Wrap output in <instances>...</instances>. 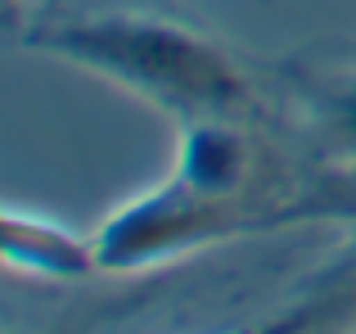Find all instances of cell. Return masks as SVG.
Here are the masks:
<instances>
[{"instance_id":"obj_3","label":"cell","mask_w":356,"mask_h":334,"mask_svg":"<svg viewBox=\"0 0 356 334\" xmlns=\"http://www.w3.org/2000/svg\"><path fill=\"white\" fill-rule=\"evenodd\" d=\"M9 262L50 276H77L86 271V262H95V248L72 244L50 226H27L23 217H9Z\"/></svg>"},{"instance_id":"obj_2","label":"cell","mask_w":356,"mask_h":334,"mask_svg":"<svg viewBox=\"0 0 356 334\" xmlns=\"http://www.w3.org/2000/svg\"><path fill=\"white\" fill-rule=\"evenodd\" d=\"M284 90L293 95L307 132L334 145L356 167V63L348 68H284Z\"/></svg>"},{"instance_id":"obj_1","label":"cell","mask_w":356,"mask_h":334,"mask_svg":"<svg viewBox=\"0 0 356 334\" xmlns=\"http://www.w3.org/2000/svg\"><path fill=\"white\" fill-rule=\"evenodd\" d=\"M27 45L63 54V59L90 63V68L118 77L122 86L176 109L185 122L194 118H248L257 104L248 68L212 41L208 32H194L185 23L158 14H63L41 18L27 32Z\"/></svg>"}]
</instances>
